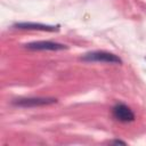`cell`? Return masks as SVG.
Returning a JSON list of instances; mask_svg holds the SVG:
<instances>
[{
    "mask_svg": "<svg viewBox=\"0 0 146 146\" xmlns=\"http://www.w3.org/2000/svg\"><path fill=\"white\" fill-rule=\"evenodd\" d=\"M57 103L56 98L52 97H30V98H19L13 102L14 105L19 107H36V106H44L51 105Z\"/></svg>",
    "mask_w": 146,
    "mask_h": 146,
    "instance_id": "2",
    "label": "cell"
},
{
    "mask_svg": "<svg viewBox=\"0 0 146 146\" xmlns=\"http://www.w3.org/2000/svg\"><path fill=\"white\" fill-rule=\"evenodd\" d=\"M15 29L19 30H36V31H46V32H57L59 30L58 25H47L41 23H33V22H22L14 24Z\"/></svg>",
    "mask_w": 146,
    "mask_h": 146,
    "instance_id": "5",
    "label": "cell"
},
{
    "mask_svg": "<svg viewBox=\"0 0 146 146\" xmlns=\"http://www.w3.org/2000/svg\"><path fill=\"white\" fill-rule=\"evenodd\" d=\"M112 143H114V144H122V145H125V141H122V140H113Z\"/></svg>",
    "mask_w": 146,
    "mask_h": 146,
    "instance_id": "6",
    "label": "cell"
},
{
    "mask_svg": "<svg viewBox=\"0 0 146 146\" xmlns=\"http://www.w3.org/2000/svg\"><path fill=\"white\" fill-rule=\"evenodd\" d=\"M84 62H99V63H107V64H122V59L108 51L104 50H96L84 54L81 57Z\"/></svg>",
    "mask_w": 146,
    "mask_h": 146,
    "instance_id": "1",
    "label": "cell"
},
{
    "mask_svg": "<svg viewBox=\"0 0 146 146\" xmlns=\"http://www.w3.org/2000/svg\"><path fill=\"white\" fill-rule=\"evenodd\" d=\"M112 114L114 119H116L120 122H131L135 120V113L128 105L123 103L115 104L112 108Z\"/></svg>",
    "mask_w": 146,
    "mask_h": 146,
    "instance_id": "4",
    "label": "cell"
},
{
    "mask_svg": "<svg viewBox=\"0 0 146 146\" xmlns=\"http://www.w3.org/2000/svg\"><path fill=\"white\" fill-rule=\"evenodd\" d=\"M24 47L29 50H50V51L65 50L68 48L66 44L52 42V41H33V42L26 43Z\"/></svg>",
    "mask_w": 146,
    "mask_h": 146,
    "instance_id": "3",
    "label": "cell"
}]
</instances>
